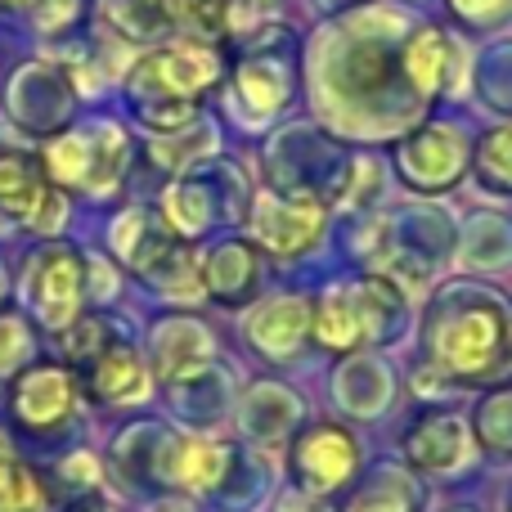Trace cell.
Returning a JSON list of instances; mask_svg holds the SVG:
<instances>
[{
	"label": "cell",
	"mask_w": 512,
	"mask_h": 512,
	"mask_svg": "<svg viewBox=\"0 0 512 512\" xmlns=\"http://www.w3.org/2000/svg\"><path fill=\"white\" fill-rule=\"evenodd\" d=\"M423 351L441 382L459 387L504 382L512 373V301L477 283L445 288L427 310Z\"/></svg>",
	"instance_id": "1"
},
{
	"label": "cell",
	"mask_w": 512,
	"mask_h": 512,
	"mask_svg": "<svg viewBox=\"0 0 512 512\" xmlns=\"http://www.w3.org/2000/svg\"><path fill=\"white\" fill-rule=\"evenodd\" d=\"M221 77V63L203 45H167L153 50L135 63V72L126 77L131 104L153 131H176L189 126V117L198 113V99L212 81Z\"/></svg>",
	"instance_id": "2"
},
{
	"label": "cell",
	"mask_w": 512,
	"mask_h": 512,
	"mask_svg": "<svg viewBox=\"0 0 512 512\" xmlns=\"http://www.w3.org/2000/svg\"><path fill=\"white\" fill-rule=\"evenodd\" d=\"M81 400V382L68 364H27L9 382V418L27 432H59L72 423Z\"/></svg>",
	"instance_id": "3"
},
{
	"label": "cell",
	"mask_w": 512,
	"mask_h": 512,
	"mask_svg": "<svg viewBox=\"0 0 512 512\" xmlns=\"http://www.w3.org/2000/svg\"><path fill=\"white\" fill-rule=\"evenodd\" d=\"M360 472V441L342 423H310L292 441V477L306 495H333Z\"/></svg>",
	"instance_id": "4"
},
{
	"label": "cell",
	"mask_w": 512,
	"mask_h": 512,
	"mask_svg": "<svg viewBox=\"0 0 512 512\" xmlns=\"http://www.w3.org/2000/svg\"><path fill=\"white\" fill-rule=\"evenodd\" d=\"M81 297H86V261L72 248L54 243V248L36 252L27 265V306L45 328H68L81 315Z\"/></svg>",
	"instance_id": "5"
},
{
	"label": "cell",
	"mask_w": 512,
	"mask_h": 512,
	"mask_svg": "<svg viewBox=\"0 0 512 512\" xmlns=\"http://www.w3.org/2000/svg\"><path fill=\"white\" fill-rule=\"evenodd\" d=\"M239 459V450L212 436H167L153 463V486L189 490V495H221V486L230 481V468Z\"/></svg>",
	"instance_id": "6"
},
{
	"label": "cell",
	"mask_w": 512,
	"mask_h": 512,
	"mask_svg": "<svg viewBox=\"0 0 512 512\" xmlns=\"http://www.w3.org/2000/svg\"><path fill=\"white\" fill-rule=\"evenodd\" d=\"M0 225H23L36 234H54L63 225V198L41 162L0 158Z\"/></svg>",
	"instance_id": "7"
},
{
	"label": "cell",
	"mask_w": 512,
	"mask_h": 512,
	"mask_svg": "<svg viewBox=\"0 0 512 512\" xmlns=\"http://www.w3.org/2000/svg\"><path fill=\"white\" fill-rule=\"evenodd\" d=\"M400 445H405V459L418 472H427V477H454L477 454L468 418L454 414V409H427V414H418Z\"/></svg>",
	"instance_id": "8"
},
{
	"label": "cell",
	"mask_w": 512,
	"mask_h": 512,
	"mask_svg": "<svg viewBox=\"0 0 512 512\" xmlns=\"http://www.w3.org/2000/svg\"><path fill=\"white\" fill-rule=\"evenodd\" d=\"M468 140L454 126H423L396 149L400 176L423 194H441V189L459 185V176L468 171Z\"/></svg>",
	"instance_id": "9"
},
{
	"label": "cell",
	"mask_w": 512,
	"mask_h": 512,
	"mask_svg": "<svg viewBox=\"0 0 512 512\" xmlns=\"http://www.w3.org/2000/svg\"><path fill=\"white\" fill-rule=\"evenodd\" d=\"M256 243L274 256H301L324 234V207L306 194H261L252 207Z\"/></svg>",
	"instance_id": "10"
},
{
	"label": "cell",
	"mask_w": 512,
	"mask_h": 512,
	"mask_svg": "<svg viewBox=\"0 0 512 512\" xmlns=\"http://www.w3.org/2000/svg\"><path fill=\"white\" fill-rule=\"evenodd\" d=\"M81 373H86L90 400H99V405H117V409H122V405H144V400L153 396L149 364H144L140 351H135L131 342H122V337H117L104 355H95V360H90Z\"/></svg>",
	"instance_id": "11"
},
{
	"label": "cell",
	"mask_w": 512,
	"mask_h": 512,
	"mask_svg": "<svg viewBox=\"0 0 512 512\" xmlns=\"http://www.w3.org/2000/svg\"><path fill=\"white\" fill-rule=\"evenodd\" d=\"M149 355H153V373L176 387V382L207 373V364H212V333L203 324H194V319H167V324L153 328Z\"/></svg>",
	"instance_id": "12"
},
{
	"label": "cell",
	"mask_w": 512,
	"mask_h": 512,
	"mask_svg": "<svg viewBox=\"0 0 512 512\" xmlns=\"http://www.w3.org/2000/svg\"><path fill=\"white\" fill-rule=\"evenodd\" d=\"M239 423H243V436H248V441H256L261 450H274V445H283L292 432H297L301 400L292 396L288 387H279V382H256L248 391V400H243V409H239Z\"/></svg>",
	"instance_id": "13"
},
{
	"label": "cell",
	"mask_w": 512,
	"mask_h": 512,
	"mask_svg": "<svg viewBox=\"0 0 512 512\" xmlns=\"http://www.w3.org/2000/svg\"><path fill=\"white\" fill-rule=\"evenodd\" d=\"M261 283V248L252 243H221L203 261V292L221 306H243Z\"/></svg>",
	"instance_id": "14"
},
{
	"label": "cell",
	"mask_w": 512,
	"mask_h": 512,
	"mask_svg": "<svg viewBox=\"0 0 512 512\" xmlns=\"http://www.w3.org/2000/svg\"><path fill=\"white\" fill-rule=\"evenodd\" d=\"M310 333V301L274 297L248 319V342L270 360H292Z\"/></svg>",
	"instance_id": "15"
},
{
	"label": "cell",
	"mask_w": 512,
	"mask_h": 512,
	"mask_svg": "<svg viewBox=\"0 0 512 512\" xmlns=\"http://www.w3.org/2000/svg\"><path fill=\"white\" fill-rule=\"evenodd\" d=\"M400 68H405V77L423 95H441L454 81V72H459V50H454V41L441 27H423V32L409 36L405 54H400Z\"/></svg>",
	"instance_id": "16"
},
{
	"label": "cell",
	"mask_w": 512,
	"mask_h": 512,
	"mask_svg": "<svg viewBox=\"0 0 512 512\" xmlns=\"http://www.w3.org/2000/svg\"><path fill=\"white\" fill-rule=\"evenodd\" d=\"M355 310H360V333L369 346L396 342L400 324H405V292L387 279V274H369V279L351 283Z\"/></svg>",
	"instance_id": "17"
},
{
	"label": "cell",
	"mask_w": 512,
	"mask_h": 512,
	"mask_svg": "<svg viewBox=\"0 0 512 512\" xmlns=\"http://www.w3.org/2000/svg\"><path fill=\"white\" fill-rule=\"evenodd\" d=\"M423 508L427 495L414 481V472H405L400 463H378L369 472V481L355 490L346 512H423Z\"/></svg>",
	"instance_id": "18"
},
{
	"label": "cell",
	"mask_w": 512,
	"mask_h": 512,
	"mask_svg": "<svg viewBox=\"0 0 512 512\" xmlns=\"http://www.w3.org/2000/svg\"><path fill=\"white\" fill-rule=\"evenodd\" d=\"M310 333L324 351H337V355H351L364 346V333H360V310H355V297H351V283L346 288H328L324 297L310 306Z\"/></svg>",
	"instance_id": "19"
},
{
	"label": "cell",
	"mask_w": 512,
	"mask_h": 512,
	"mask_svg": "<svg viewBox=\"0 0 512 512\" xmlns=\"http://www.w3.org/2000/svg\"><path fill=\"white\" fill-rule=\"evenodd\" d=\"M167 436L171 432H167V427H158V423L126 427V432L113 441L117 468H122L131 481H144V486H153V463H158V450H162V441H167Z\"/></svg>",
	"instance_id": "20"
},
{
	"label": "cell",
	"mask_w": 512,
	"mask_h": 512,
	"mask_svg": "<svg viewBox=\"0 0 512 512\" xmlns=\"http://www.w3.org/2000/svg\"><path fill=\"white\" fill-rule=\"evenodd\" d=\"M0 512H54V495L41 472L0 459Z\"/></svg>",
	"instance_id": "21"
},
{
	"label": "cell",
	"mask_w": 512,
	"mask_h": 512,
	"mask_svg": "<svg viewBox=\"0 0 512 512\" xmlns=\"http://www.w3.org/2000/svg\"><path fill=\"white\" fill-rule=\"evenodd\" d=\"M472 441H477L481 450L499 454V459H512V387L490 391V396L477 405Z\"/></svg>",
	"instance_id": "22"
},
{
	"label": "cell",
	"mask_w": 512,
	"mask_h": 512,
	"mask_svg": "<svg viewBox=\"0 0 512 512\" xmlns=\"http://www.w3.org/2000/svg\"><path fill=\"white\" fill-rule=\"evenodd\" d=\"M239 90L252 108L274 113V108H283V99H288V72H283L270 54H261V59H248L239 68Z\"/></svg>",
	"instance_id": "23"
},
{
	"label": "cell",
	"mask_w": 512,
	"mask_h": 512,
	"mask_svg": "<svg viewBox=\"0 0 512 512\" xmlns=\"http://www.w3.org/2000/svg\"><path fill=\"white\" fill-rule=\"evenodd\" d=\"M41 167L50 171V180H59V185H81V180H90L99 167L95 140H86V135H63V140H54L50 149H45Z\"/></svg>",
	"instance_id": "24"
},
{
	"label": "cell",
	"mask_w": 512,
	"mask_h": 512,
	"mask_svg": "<svg viewBox=\"0 0 512 512\" xmlns=\"http://www.w3.org/2000/svg\"><path fill=\"white\" fill-rule=\"evenodd\" d=\"M162 212H167L171 230L185 234V239L203 234V225L212 221V212H207V194H203V185H194V180H180V185H171L167 198H162Z\"/></svg>",
	"instance_id": "25"
},
{
	"label": "cell",
	"mask_w": 512,
	"mask_h": 512,
	"mask_svg": "<svg viewBox=\"0 0 512 512\" xmlns=\"http://www.w3.org/2000/svg\"><path fill=\"white\" fill-rule=\"evenodd\" d=\"M477 176L495 194H512V126L481 135L477 144Z\"/></svg>",
	"instance_id": "26"
},
{
	"label": "cell",
	"mask_w": 512,
	"mask_h": 512,
	"mask_svg": "<svg viewBox=\"0 0 512 512\" xmlns=\"http://www.w3.org/2000/svg\"><path fill=\"white\" fill-rule=\"evenodd\" d=\"M113 342H117V333L108 328V319H95V315H77L63 328V355H68L72 364H81V369H86L95 355H104Z\"/></svg>",
	"instance_id": "27"
},
{
	"label": "cell",
	"mask_w": 512,
	"mask_h": 512,
	"mask_svg": "<svg viewBox=\"0 0 512 512\" xmlns=\"http://www.w3.org/2000/svg\"><path fill=\"white\" fill-rule=\"evenodd\" d=\"M32 355V337L18 315H0V378L18 373V364Z\"/></svg>",
	"instance_id": "28"
},
{
	"label": "cell",
	"mask_w": 512,
	"mask_h": 512,
	"mask_svg": "<svg viewBox=\"0 0 512 512\" xmlns=\"http://www.w3.org/2000/svg\"><path fill=\"white\" fill-rule=\"evenodd\" d=\"M59 481H68L72 490L90 495V490H99V463L90 459V454H68V459L59 463Z\"/></svg>",
	"instance_id": "29"
},
{
	"label": "cell",
	"mask_w": 512,
	"mask_h": 512,
	"mask_svg": "<svg viewBox=\"0 0 512 512\" xmlns=\"http://www.w3.org/2000/svg\"><path fill=\"white\" fill-rule=\"evenodd\" d=\"M454 14H463L468 23L477 27H490V23H504L512 14V0H450Z\"/></svg>",
	"instance_id": "30"
},
{
	"label": "cell",
	"mask_w": 512,
	"mask_h": 512,
	"mask_svg": "<svg viewBox=\"0 0 512 512\" xmlns=\"http://www.w3.org/2000/svg\"><path fill=\"white\" fill-rule=\"evenodd\" d=\"M274 512H333L324 495H306V490H288V495L279 499V508Z\"/></svg>",
	"instance_id": "31"
},
{
	"label": "cell",
	"mask_w": 512,
	"mask_h": 512,
	"mask_svg": "<svg viewBox=\"0 0 512 512\" xmlns=\"http://www.w3.org/2000/svg\"><path fill=\"white\" fill-rule=\"evenodd\" d=\"M68 512H117L113 504H108L104 495H99V490H90V495H77L72 499V508Z\"/></svg>",
	"instance_id": "32"
},
{
	"label": "cell",
	"mask_w": 512,
	"mask_h": 512,
	"mask_svg": "<svg viewBox=\"0 0 512 512\" xmlns=\"http://www.w3.org/2000/svg\"><path fill=\"white\" fill-rule=\"evenodd\" d=\"M144 512H198L189 499H180V495H162V499H153Z\"/></svg>",
	"instance_id": "33"
},
{
	"label": "cell",
	"mask_w": 512,
	"mask_h": 512,
	"mask_svg": "<svg viewBox=\"0 0 512 512\" xmlns=\"http://www.w3.org/2000/svg\"><path fill=\"white\" fill-rule=\"evenodd\" d=\"M0 5H23V0H0Z\"/></svg>",
	"instance_id": "34"
},
{
	"label": "cell",
	"mask_w": 512,
	"mask_h": 512,
	"mask_svg": "<svg viewBox=\"0 0 512 512\" xmlns=\"http://www.w3.org/2000/svg\"><path fill=\"white\" fill-rule=\"evenodd\" d=\"M508 512H512V495H508Z\"/></svg>",
	"instance_id": "35"
},
{
	"label": "cell",
	"mask_w": 512,
	"mask_h": 512,
	"mask_svg": "<svg viewBox=\"0 0 512 512\" xmlns=\"http://www.w3.org/2000/svg\"><path fill=\"white\" fill-rule=\"evenodd\" d=\"M0 292H5V279H0Z\"/></svg>",
	"instance_id": "36"
}]
</instances>
